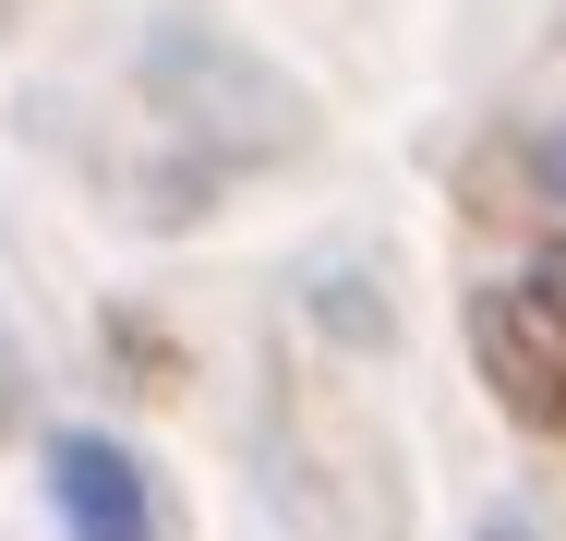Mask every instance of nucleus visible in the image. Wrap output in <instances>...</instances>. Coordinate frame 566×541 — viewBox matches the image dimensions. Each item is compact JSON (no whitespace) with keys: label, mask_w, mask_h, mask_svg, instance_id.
I'll return each mask as SVG.
<instances>
[{"label":"nucleus","mask_w":566,"mask_h":541,"mask_svg":"<svg viewBox=\"0 0 566 541\" xmlns=\"http://www.w3.org/2000/svg\"><path fill=\"white\" fill-rule=\"evenodd\" d=\"M555 181H566V145H555Z\"/></svg>","instance_id":"obj_4"},{"label":"nucleus","mask_w":566,"mask_h":541,"mask_svg":"<svg viewBox=\"0 0 566 541\" xmlns=\"http://www.w3.org/2000/svg\"><path fill=\"white\" fill-rule=\"evenodd\" d=\"M49 494H61L73 541H145L157 530V518H145V469L120 457L109 433H73V445L49 457Z\"/></svg>","instance_id":"obj_2"},{"label":"nucleus","mask_w":566,"mask_h":541,"mask_svg":"<svg viewBox=\"0 0 566 541\" xmlns=\"http://www.w3.org/2000/svg\"><path fill=\"white\" fill-rule=\"evenodd\" d=\"M470 361H482V385L506 397V422H531V433H566V337L518 289H482L470 301Z\"/></svg>","instance_id":"obj_1"},{"label":"nucleus","mask_w":566,"mask_h":541,"mask_svg":"<svg viewBox=\"0 0 566 541\" xmlns=\"http://www.w3.org/2000/svg\"><path fill=\"white\" fill-rule=\"evenodd\" d=\"M494 541H518V530H494Z\"/></svg>","instance_id":"obj_5"},{"label":"nucleus","mask_w":566,"mask_h":541,"mask_svg":"<svg viewBox=\"0 0 566 541\" xmlns=\"http://www.w3.org/2000/svg\"><path fill=\"white\" fill-rule=\"evenodd\" d=\"M518 301H531V314H543V325L566 337V241H543V253H531V277H518Z\"/></svg>","instance_id":"obj_3"}]
</instances>
